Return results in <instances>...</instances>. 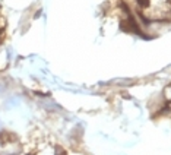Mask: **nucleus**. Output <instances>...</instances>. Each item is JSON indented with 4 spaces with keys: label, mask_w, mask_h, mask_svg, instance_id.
<instances>
[{
    "label": "nucleus",
    "mask_w": 171,
    "mask_h": 155,
    "mask_svg": "<svg viewBox=\"0 0 171 155\" xmlns=\"http://www.w3.org/2000/svg\"><path fill=\"white\" fill-rule=\"evenodd\" d=\"M133 4L143 21L159 22L171 19V0H133Z\"/></svg>",
    "instance_id": "nucleus-1"
}]
</instances>
